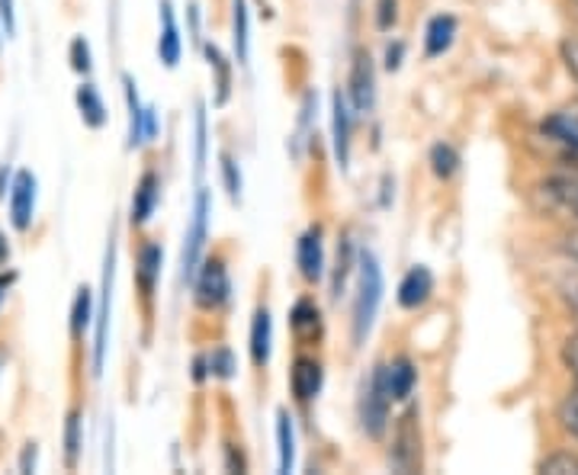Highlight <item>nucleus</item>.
<instances>
[{"label":"nucleus","mask_w":578,"mask_h":475,"mask_svg":"<svg viewBox=\"0 0 578 475\" xmlns=\"http://www.w3.org/2000/svg\"><path fill=\"white\" fill-rule=\"evenodd\" d=\"M206 61H209V71H213V87H216V107H226L231 97V61L222 56L219 46H203Z\"/></svg>","instance_id":"21"},{"label":"nucleus","mask_w":578,"mask_h":475,"mask_svg":"<svg viewBox=\"0 0 578 475\" xmlns=\"http://www.w3.org/2000/svg\"><path fill=\"white\" fill-rule=\"evenodd\" d=\"M431 293H434V273L424 264H418L405 273L402 283H399V305L402 308H421L431 299Z\"/></svg>","instance_id":"16"},{"label":"nucleus","mask_w":578,"mask_h":475,"mask_svg":"<svg viewBox=\"0 0 578 475\" xmlns=\"http://www.w3.org/2000/svg\"><path fill=\"white\" fill-rule=\"evenodd\" d=\"M353 264H357V260H353V244H350V238L345 235L341 238V244H338V264H335V280H332V296L335 299L341 296Z\"/></svg>","instance_id":"31"},{"label":"nucleus","mask_w":578,"mask_h":475,"mask_svg":"<svg viewBox=\"0 0 578 475\" xmlns=\"http://www.w3.org/2000/svg\"><path fill=\"white\" fill-rule=\"evenodd\" d=\"M559 52H563V61H566L569 74L578 81V39H566V42L559 46Z\"/></svg>","instance_id":"39"},{"label":"nucleus","mask_w":578,"mask_h":475,"mask_svg":"<svg viewBox=\"0 0 578 475\" xmlns=\"http://www.w3.org/2000/svg\"><path fill=\"white\" fill-rule=\"evenodd\" d=\"M454 39H457V16H450V13L431 16V23H428V29H424V56H428V59H437V56L450 52Z\"/></svg>","instance_id":"17"},{"label":"nucleus","mask_w":578,"mask_h":475,"mask_svg":"<svg viewBox=\"0 0 578 475\" xmlns=\"http://www.w3.org/2000/svg\"><path fill=\"white\" fill-rule=\"evenodd\" d=\"M566 254H569V257L578 264V235H573L569 241H566Z\"/></svg>","instance_id":"44"},{"label":"nucleus","mask_w":578,"mask_h":475,"mask_svg":"<svg viewBox=\"0 0 578 475\" xmlns=\"http://www.w3.org/2000/svg\"><path fill=\"white\" fill-rule=\"evenodd\" d=\"M248 348H251V363L257 369H264L270 363V351H274V318H270V308L267 305H257L254 318H251V338H248Z\"/></svg>","instance_id":"12"},{"label":"nucleus","mask_w":578,"mask_h":475,"mask_svg":"<svg viewBox=\"0 0 578 475\" xmlns=\"http://www.w3.org/2000/svg\"><path fill=\"white\" fill-rule=\"evenodd\" d=\"M91 315H94V293L87 287H81L77 296H74V305H71V338L74 341L84 338V331L91 325Z\"/></svg>","instance_id":"29"},{"label":"nucleus","mask_w":578,"mask_h":475,"mask_svg":"<svg viewBox=\"0 0 578 475\" xmlns=\"http://www.w3.org/2000/svg\"><path fill=\"white\" fill-rule=\"evenodd\" d=\"M122 87H125V107H129V148H135L145 142V107L139 100L132 74H122Z\"/></svg>","instance_id":"23"},{"label":"nucleus","mask_w":578,"mask_h":475,"mask_svg":"<svg viewBox=\"0 0 578 475\" xmlns=\"http://www.w3.org/2000/svg\"><path fill=\"white\" fill-rule=\"evenodd\" d=\"M322 382H325V369L315 356H296L292 360V369H289V389L296 395V402L309 405L318 392H322Z\"/></svg>","instance_id":"9"},{"label":"nucleus","mask_w":578,"mask_h":475,"mask_svg":"<svg viewBox=\"0 0 578 475\" xmlns=\"http://www.w3.org/2000/svg\"><path fill=\"white\" fill-rule=\"evenodd\" d=\"M20 473H36V443H26L20 456Z\"/></svg>","instance_id":"42"},{"label":"nucleus","mask_w":578,"mask_h":475,"mask_svg":"<svg viewBox=\"0 0 578 475\" xmlns=\"http://www.w3.org/2000/svg\"><path fill=\"white\" fill-rule=\"evenodd\" d=\"M350 129H353V113L347 107V97L338 90L332 97V145H335V158L341 168H347L350 161Z\"/></svg>","instance_id":"13"},{"label":"nucleus","mask_w":578,"mask_h":475,"mask_svg":"<svg viewBox=\"0 0 578 475\" xmlns=\"http://www.w3.org/2000/svg\"><path fill=\"white\" fill-rule=\"evenodd\" d=\"M158 199H161V178L155 171H145L132 193V226H145L155 216Z\"/></svg>","instance_id":"15"},{"label":"nucleus","mask_w":578,"mask_h":475,"mask_svg":"<svg viewBox=\"0 0 578 475\" xmlns=\"http://www.w3.org/2000/svg\"><path fill=\"white\" fill-rule=\"evenodd\" d=\"M296 264L305 283H318L325 277V247H322V229L312 226L305 235L296 241Z\"/></svg>","instance_id":"10"},{"label":"nucleus","mask_w":578,"mask_h":475,"mask_svg":"<svg viewBox=\"0 0 578 475\" xmlns=\"http://www.w3.org/2000/svg\"><path fill=\"white\" fill-rule=\"evenodd\" d=\"M206 158H209V117H206V103H196V117H193V171L196 180L206 171Z\"/></svg>","instance_id":"24"},{"label":"nucleus","mask_w":578,"mask_h":475,"mask_svg":"<svg viewBox=\"0 0 578 475\" xmlns=\"http://www.w3.org/2000/svg\"><path fill=\"white\" fill-rule=\"evenodd\" d=\"M399 20V0H376V29L389 33Z\"/></svg>","instance_id":"37"},{"label":"nucleus","mask_w":578,"mask_h":475,"mask_svg":"<svg viewBox=\"0 0 578 475\" xmlns=\"http://www.w3.org/2000/svg\"><path fill=\"white\" fill-rule=\"evenodd\" d=\"M428 161H431L434 178H441V180H450L457 171H460V151H457L450 142H437V145H431Z\"/></svg>","instance_id":"27"},{"label":"nucleus","mask_w":578,"mask_h":475,"mask_svg":"<svg viewBox=\"0 0 578 475\" xmlns=\"http://www.w3.org/2000/svg\"><path fill=\"white\" fill-rule=\"evenodd\" d=\"M563 363L569 366V373L576 376L578 382V331L576 334H569V341L563 344Z\"/></svg>","instance_id":"38"},{"label":"nucleus","mask_w":578,"mask_h":475,"mask_svg":"<svg viewBox=\"0 0 578 475\" xmlns=\"http://www.w3.org/2000/svg\"><path fill=\"white\" fill-rule=\"evenodd\" d=\"M277 453H280V473H292L296 466V430L287 409L277 412Z\"/></svg>","instance_id":"26"},{"label":"nucleus","mask_w":578,"mask_h":475,"mask_svg":"<svg viewBox=\"0 0 578 475\" xmlns=\"http://www.w3.org/2000/svg\"><path fill=\"white\" fill-rule=\"evenodd\" d=\"M383 302V267L370 247L357 254V296H353V344L360 348L376 321Z\"/></svg>","instance_id":"1"},{"label":"nucleus","mask_w":578,"mask_h":475,"mask_svg":"<svg viewBox=\"0 0 578 475\" xmlns=\"http://www.w3.org/2000/svg\"><path fill=\"white\" fill-rule=\"evenodd\" d=\"M347 94L353 103V113H370L376 103V68L370 52H357L353 64H350V81H347Z\"/></svg>","instance_id":"6"},{"label":"nucleus","mask_w":578,"mask_h":475,"mask_svg":"<svg viewBox=\"0 0 578 475\" xmlns=\"http://www.w3.org/2000/svg\"><path fill=\"white\" fill-rule=\"evenodd\" d=\"M569 3H573V7H576V13H578V0H569Z\"/></svg>","instance_id":"47"},{"label":"nucleus","mask_w":578,"mask_h":475,"mask_svg":"<svg viewBox=\"0 0 578 475\" xmlns=\"http://www.w3.org/2000/svg\"><path fill=\"white\" fill-rule=\"evenodd\" d=\"M68 56H71V68H74L77 74H91L94 61H91V46H87V39H84V36H74V39H71Z\"/></svg>","instance_id":"36"},{"label":"nucleus","mask_w":578,"mask_h":475,"mask_svg":"<svg viewBox=\"0 0 578 475\" xmlns=\"http://www.w3.org/2000/svg\"><path fill=\"white\" fill-rule=\"evenodd\" d=\"M209 216H213V193L206 186H200L196 199H193V219H190L186 235H183V254H180V273H183L186 283H193V277L203 264L206 238H209Z\"/></svg>","instance_id":"2"},{"label":"nucleus","mask_w":578,"mask_h":475,"mask_svg":"<svg viewBox=\"0 0 578 475\" xmlns=\"http://www.w3.org/2000/svg\"><path fill=\"white\" fill-rule=\"evenodd\" d=\"M7 257H10V244H7V238L0 232V267L7 264Z\"/></svg>","instance_id":"45"},{"label":"nucleus","mask_w":578,"mask_h":475,"mask_svg":"<svg viewBox=\"0 0 578 475\" xmlns=\"http://www.w3.org/2000/svg\"><path fill=\"white\" fill-rule=\"evenodd\" d=\"M543 196L578 222V174H556L543 183Z\"/></svg>","instance_id":"19"},{"label":"nucleus","mask_w":578,"mask_h":475,"mask_svg":"<svg viewBox=\"0 0 578 475\" xmlns=\"http://www.w3.org/2000/svg\"><path fill=\"white\" fill-rule=\"evenodd\" d=\"M0 20H3V26H7V36H13V26H16L13 0H0Z\"/></svg>","instance_id":"41"},{"label":"nucleus","mask_w":578,"mask_h":475,"mask_svg":"<svg viewBox=\"0 0 578 475\" xmlns=\"http://www.w3.org/2000/svg\"><path fill=\"white\" fill-rule=\"evenodd\" d=\"M556 417H559V427L569 434V437H576L578 440V382L576 389L559 402V412H556Z\"/></svg>","instance_id":"34"},{"label":"nucleus","mask_w":578,"mask_h":475,"mask_svg":"<svg viewBox=\"0 0 578 475\" xmlns=\"http://www.w3.org/2000/svg\"><path fill=\"white\" fill-rule=\"evenodd\" d=\"M161 260H165V251L158 241H145L135 254V283H139V293L145 302H152L155 290H158V280H161Z\"/></svg>","instance_id":"11"},{"label":"nucleus","mask_w":578,"mask_h":475,"mask_svg":"<svg viewBox=\"0 0 578 475\" xmlns=\"http://www.w3.org/2000/svg\"><path fill=\"white\" fill-rule=\"evenodd\" d=\"M193 296L203 312H219L231 299V280L229 267L222 257H209L200 264L196 277H193Z\"/></svg>","instance_id":"4"},{"label":"nucleus","mask_w":578,"mask_h":475,"mask_svg":"<svg viewBox=\"0 0 578 475\" xmlns=\"http://www.w3.org/2000/svg\"><path fill=\"white\" fill-rule=\"evenodd\" d=\"M289 331L299 344H312L315 338H322V312L309 296H302L289 308Z\"/></svg>","instance_id":"14"},{"label":"nucleus","mask_w":578,"mask_h":475,"mask_svg":"<svg viewBox=\"0 0 578 475\" xmlns=\"http://www.w3.org/2000/svg\"><path fill=\"white\" fill-rule=\"evenodd\" d=\"M231 39H234V61L248 64L251 56V16L244 0H231Z\"/></svg>","instance_id":"22"},{"label":"nucleus","mask_w":578,"mask_h":475,"mask_svg":"<svg viewBox=\"0 0 578 475\" xmlns=\"http://www.w3.org/2000/svg\"><path fill=\"white\" fill-rule=\"evenodd\" d=\"M219 165H222V183H226V190H229V199L231 203H241V186H244V180H241V168H238L234 155H231V151H222V155H219Z\"/></svg>","instance_id":"32"},{"label":"nucleus","mask_w":578,"mask_h":475,"mask_svg":"<svg viewBox=\"0 0 578 475\" xmlns=\"http://www.w3.org/2000/svg\"><path fill=\"white\" fill-rule=\"evenodd\" d=\"M389 389H386V366H373L370 379L363 382V392H360V427L366 437L380 440L389 427Z\"/></svg>","instance_id":"3"},{"label":"nucleus","mask_w":578,"mask_h":475,"mask_svg":"<svg viewBox=\"0 0 578 475\" xmlns=\"http://www.w3.org/2000/svg\"><path fill=\"white\" fill-rule=\"evenodd\" d=\"M206 360H209V376H216V379H231L234 369H238V360H234V354H231L226 344L216 348Z\"/></svg>","instance_id":"35"},{"label":"nucleus","mask_w":578,"mask_h":475,"mask_svg":"<svg viewBox=\"0 0 578 475\" xmlns=\"http://www.w3.org/2000/svg\"><path fill=\"white\" fill-rule=\"evenodd\" d=\"M543 132H550L556 142L578 148V110H563L543 122Z\"/></svg>","instance_id":"28"},{"label":"nucleus","mask_w":578,"mask_h":475,"mask_svg":"<svg viewBox=\"0 0 578 475\" xmlns=\"http://www.w3.org/2000/svg\"><path fill=\"white\" fill-rule=\"evenodd\" d=\"M113 273H116V247L110 241L107 247V264H104V293H100V312H97V341H94V373H104L107 344H110V299H113Z\"/></svg>","instance_id":"7"},{"label":"nucleus","mask_w":578,"mask_h":475,"mask_svg":"<svg viewBox=\"0 0 578 475\" xmlns=\"http://www.w3.org/2000/svg\"><path fill=\"white\" fill-rule=\"evenodd\" d=\"M540 473H546V475H578V453H569V450H563V453H553V456H546V460L540 463Z\"/></svg>","instance_id":"33"},{"label":"nucleus","mask_w":578,"mask_h":475,"mask_svg":"<svg viewBox=\"0 0 578 475\" xmlns=\"http://www.w3.org/2000/svg\"><path fill=\"white\" fill-rule=\"evenodd\" d=\"M180 52H183V42H180V29H177V20H173L171 0H161V36H158V59L165 68H177L180 64Z\"/></svg>","instance_id":"18"},{"label":"nucleus","mask_w":578,"mask_h":475,"mask_svg":"<svg viewBox=\"0 0 578 475\" xmlns=\"http://www.w3.org/2000/svg\"><path fill=\"white\" fill-rule=\"evenodd\" d=\"M414 382H418V369L408 356H396L386 366V389H389L393 402H405L414 392Z\"/></svg>","instance_id":"20"},{"label":"nucleus","mask_w":578,"mask_h":475,"mask_svg":"<svg viewBox=\"0 0 578 475\" xmlns=\"http://www.w3.org/2000/svg\"><path fill=\"white\" fill-rule=\"evenodd\" d=\"M402 59H405V42H393V46L386 49V68H389V71H399V68H402Z\"/></svg>","instance_id":"40"},{"label":"nucleus","mask_w":578,"mask_h":475,"mask_svg":"<svg viewBox=\"0 0 578 475\" xmlns=\"http://www.w3.org/2000/svg\"><path fill=\"white\" fill-rule=\"evenodd\" d=\"M77 110H81V119L91 125V129H100L107 122V103L100 97V90L94 84H81L77 87Z\"/></svg>","instance_id":"25"},{"label":"nucleus","mask_w":578,"mask_h":475,"mask_svg":"<svg viewBox=\"0 0 578 475\" xmlns=\"http://www.w3.org/2000/svg\"><path fill=\"white\" fill-rule=\"evenodd\" d=\"M81 447H84V434H81V412H68L64 421V466L74 470L81 460Z\"/></svg>","instance_id":"30"},{"label":"nucleus","mask_w":578,"mask_h":475,"mask_svg":"<svg viewBox=\"0 0 578 475\" xmlns=\"http://www.w3.org/2000/svg\"><path fill=\"white\" fill-rule=\"evenodd\" d=\"M389 466L396 473H418L421 470V427H418V409H408L396 421L393 434V450H389Z\"/></svg>","instance_id":"5"},{"label":"nucleus","mask_w":578,"mask_h":475,"mask_svg":"<svg viewBox=\"0 0 578 475\" xmlns=\"http://www.w3.org/2000/svg\"><path fill=\"white\" fill-rule=\"evenodd\" d=\"M7 283H10V280H0V302H3V293H7Z\"/></svg>","instance_id":"46"},{"label":"nucleus","mask_w":578,"mask_h":475,"mask_svg":"<svg viewBox=\"0 0 578 475\" xmlns=\"http://www.w3.org/2000/svg\"><path fill=\"white\" fill-rule=\"evenodd\" d=\"M33 212H36V178L33 171H20L10 186V222L16 232H26L33 226Z\"/></svg>","instance_id":"8"},{"label":"nucleus","mask_w":578,"mask_h":475,"mask_svg":"<svg viewBox=\"0 0 578 475\" xmlns=\"http://www.w3.org/2000/svg\"><path fill=\"white\" fill-rule=\"evenodd\" d=\"M158 135V113L155 107H145V142Z\"/></svg>","instance_id":"43"}]
</instances>
